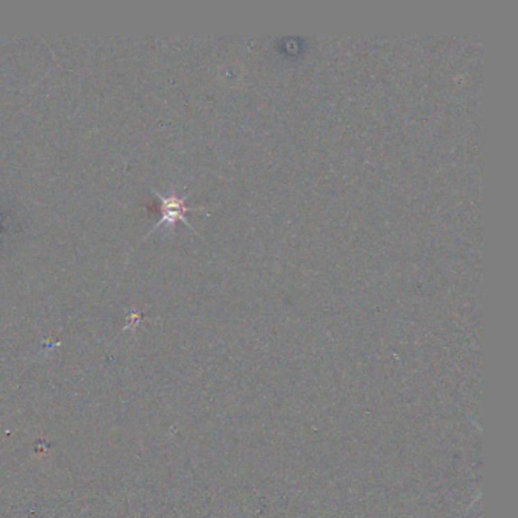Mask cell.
<instances>
[{
  "label": "cell",
  "instance_id": "obj_1",
  "mask_svg": "<svg viewBox=\"0 0 518 518\" xmlns=\"http://www.w3.org/2000/svg\"><path fill=\"white\" fill-rule=\"evenodd\" d=\"M155 198L158 199V203H160V219H158V222L154 225V228L149 231L154 233L160 225H173L177 222H184L187 225V227L195 231V228L191 227V223L186 219V213H190V212H196V210H204V207H189L186 205V199L189 198V195H184V196H180L177 191L172 190L169 195H162L158 194V191L155 189H152ZM196 233V231H195Z\"/></svg>",
  "mask_w": 518,
  "mask_h": 518
}]
</instances>
